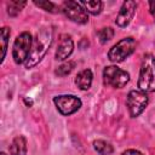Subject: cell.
Segmentation results:
<instances>
[{
	"mask_svg": "<svg viewBox=\"0 0 155 155\" xmlns=\"http://www.w3.org/2000/svg\"><path fill=\"white\" fill-rule=\"evenodd\" d=\"M52 40H53V31L50 27H44L36 33L33 40L30 53L25 62V68L29 69V68L35 67L44 58L48 47L52 44Z\"/></svg>",
	"mask_w": 155,
	"mask_h": 155,
	"instance_id": "cell-1",
	"label": "cell"
},
{
	"mask_svg": "<svg viewBox=\"0 0 155 155\" xmlns=\"http://www.w3.org/2000/svg\"><path fill=\"white\" fill-rule=\"evenodd\" d=\"M31 45H33V39L30 33L28 31H23L16 38L12 48V57L16 64H22L27 62L31 50Z\"/></svg>",
	"mask_w": 155,
	"mask_h": 155,
	"instance_id": "cell-3",
	"label": "cell"
},
{
	"mask_svg": "<svg viewBox=\"0 0 155 155\" xmlns=\"http://www.w3.org/2000/svg\"><path fill=\"white\" fill-rule=\"evenodd\" d=\"M136 7H137V4L134 1H124L122 2V6L117 13V17L115 19V23L117 27L120 28H125L130 24L131 19L133 18V15H134V11H136Z\"/></svg>",
	"mask_w": 155,
	"mask_h": 155,
	"instance_id": "cell-9",
	"label": "cell"
},
{
	"mask_svg": "<svg viewBox=\"0 0 155 155\" xmlns=\"http://www.w3.org/2000/svg\"><path fill=\"white\" fill-rule=\"evenodd\" d=\"M122 155H143V154L136 149H127L122 153Z\"/></svg>",
	"mask_w": 155,
	"mask_h": 155,
	"instance_id": "cell-20",
	"label": "cell"
},
{
	"mask_svg": "<svg viewBox=\"0 0 155 155\" xmlns=\"http://www.w3.org/2000/svg\"><path fill=\"white\" fill-rule=\"evenodd\" d=\"M92 79H93V75H92V71L91 69H84L81 70L78 75H76V79H75V84L76 86L82 90V91H86L91 87L92 85Z\"/></svg>",
	"mask_w": 155,
	"mask_h": 155,
	"instance_id": "cell-11",
	"label": "cell"
},
{
	"mask_svg": "<svg viewBox=\"0 0 155 155\" xmlns=\"http://www.w3.org/2000/svg\"><path fill=\"white\" fill-rule=\"evenodd\" d=\"M114 36V29L110 28V27H105V28H102L99 31H98V38H99V41L102 44H105L108 42L109 40H111Z\"/></svg>",
	"mask_w": 155,
	"mask_h": 155,
	"instance_id": "cell-18",
	"label": "cell"
},
{
	"mask_svg": "<svg viewBox=\"0 0 155 155\" xmlns=\"http://www.w3.org/2000/svg\"><path fill=\"white\" fill-rule=\"evenodd\" d=\"M53 103L56 104L58 111L62 115H71L78 111L81 107V99L73 94H62L56 96L53 98Z\"/></svg>",
	"mask_w": 155,
	"mask_h": 155,
	"instance_id": "cell-8",
	"label": "cell"
},
{
	"mask_svg": "<svg viewBox=\"0 0 155 155\" xmlns=\"http://www.w3.org/2000/svg\"><path fill=\"white\" fill-rule=\"evenodd\" d=\"M93 148L94 150L99 154V155H111L113 151H114V148L113 145L107 142V140H103V139H97L93 142Z\"/></svg>",
	"mask_w": 155,
	"mask_h": 155,
	"instance_id": "cell-13",
	"label": "cell"
},
{
	"mask_svg": "<svg viewBox=\"0 0 155 155\" xmlns=\"http://www.w3.org/2000/svg\"><path fill=\"white\" fill-rule=\"evenodd\" d=\"M81 5L85 7V10L87 12H90L91 15H98L102 11V1L99 0H91V1H81Z\"/></svg>",
	"mask_w": 155,
	"mask_h": 155,
	"instance_id": "cell-14",
	"label": "cell"
},
{
	"mask_svg": "<svg viewBox=\"0 0 155 155\" xmlns=\"http://www.w3.org/2000/svg\"><path fill=\"white\" fill-rule=\"evenodd\" d=\"M11 155H25L27 154V140L23 136H17L13 138L10 145Z\"/></svg>",
	"mask_w": 155,
	"mask_h": 155,
	"instance_id": "cell-12",
	"label": "cell"
},
{
	"mask_svg": "<svg viewBox=\"0 0 155 155\" xmlns=\"http://www.w3.org/2000/svg\"><path fill=\"white\" fill-rule=\"evenodd\" d=\"M34 4L36 6H39V7H41L42 10L47 11V12H51V13L57 12V10H56L57 6L53 2H51V1H34Z\"/></svg>",
	"mask_w": 155,
	"mask_h": 155,
	"instance_id": "cell-19",
	"label": "cell"
},
{
	"mask_svg": "<svg viewBox=\"0 0 155 155\" xmlns=\"http://www.w3.org/2000/svg\"><path fill=\"white\" fill-rule=\"evenodd\" d=\"M103 81L114 88H122L130 81V74L116 65H108L103 70Z\"/></svg>",
	"mask_w": 155,
	"mask_h": 155,
	"instance_id": "cell-5",
	"label": "cell"
},
{
	"mask_svg": "<svg viewBox=\"0 0 155 155\" xmlns=\"http://www.w3.org/2000/svg\"><path fill=\"white\" fill-rule=\"evenodd\" d=\"M24 103H25V105H27V107H31V105H33V99H30V98L25 97V98H24Z\"/></svg>",
	"mask_w": 155,
	"mask_h": 155,
	"instance_id": "cell-22",
	"label": "cell"
},
{
	"mask_svg": "<svg viewBox=\"0 0 155 155\" xmlns=\"http://www.w3.org/2000/svg\"><path fill=\"white\" fill-rule=\"evenodd\" d=\"M138 87L144 92L155 91V58L151 53H145L142 59Z\"/></svg>",
	"mask_w": 155,
	"mask_h": 155,
	"instance_id": "cell-2",
	"label": "cell"
},
{
	"mask_svg": "<svg viewBox=\"0 0 155 155\" xmlns=\"http://www.w3.org/2000/svg\"><path fill=\"white\" fill-rule=\"evenodd\" d=\"M148 103H149V97L147 92L140 91V90L130 91L126 98V105H127L130 116L131 117L139 116L143 113V110L147 108Z\"/></svg>",
	"mask_w": 155,
	"mask_h": 155,
	"instance_id": "cell-6",
	"label": "cell"
},
{
	"mask_svg": "<svg viewBox=\"0 0 155 155\" xmlns=\"http://www.w3.org/2000/svg\"><path fill=\"white\" fill-rule=\"evenodd\" d=\"M134 48H136V40L131 36L124 38L109 50L108 58L114 63H120L125 61L130 54H132Z\"/></svg>",
	"mask_w": 155,
	"mask_h": 155,
	"instance_id": "cell-4",
	"label": "cell"
},
{
	"mask_svg": "<svg viewBox=\"0 0 155 155\" xmlns=\"http://www.w3.org/2000/svg\"><path fill=\"white\" fill-rule=\"evenodd\" d=\"M149 10H150V13L155 12V1H149Z\"/></svg>",
	"mask_w": 155,
	"mask_h": 155,
	"instance_id": "cell-21",
	"label": "cell"
},
{
	"mask_svg": "<svg viewBox=\"0 0 155 155\" xmlns=\"http://www.w3.org/2000/svg\"><path fill=\"white\" fill-rule=\"evenodd\" d=\"M25 4H27L25 1H21V2H19L18 0H12V1H10V2L7 4V8H8L7 12H8V15H10V16H17Z\"/></svg>",
	"mask_w": 155,
	"mask_h": 155,
	"instance_id": "cell-16",
	"label": "cell"
},
{
	"mask_svg": "<svg viewBox=\"0 0 155 155\" xmlns=\"http://www.w3.org/2000/svg\"><path fill=\"white\" fill-rule=\"evenodd\" d=\"M73 50H74V42H73L71 38L64 36L61 40V44H59V46H58V48L56 51V59L57 61L67 59L73 53Z\"/></svg>",
	"mask_w": 155,
	"mask_h": 155,
	"instance_id": "cell-10",
	"label": "cell"
},
{
	"mask_svg": "<svg viewBox=\"0 0 155 155\" xmlns=\"http://www.w3.org/2000/svg\"><path fill=\"white\" fill-rule=\"evenodd\" d=\"M74 67H75V63L73 62V61H68V62H65V63H63L62 65H59L57 69H56V75H58V76H67L68 74H70L71 73V70L74 69Z\"/></svg>",
	"mask_w": 155,
	"mask_h": 155,
	"instance_id": "cell-17",
	"label": "cell"
},
{
	"mask_svg": "<svg viewBox=\"0 0 155 155\" xmlns=\"http://www.w3.org/2000/svg\"><path fill=\"white\" fill-rule=\"evenodd\" d=\"M10 28L7 27H2L1 28V31H0V41H1V62L4 61L5 56H6V50H7V42H8V39H10Z\"/></svg>",
	"mask_w": 155,
	"mask_h": 155,
	"instance_id": "cell-15",
	"label": "cell"
},
{
	"mask_svg": "<svg viewBox=\"0 0 155 155\" xmlns=\"http://www.w3.org/2000/svg\"><path fill=\"white\" fill-rule=\"evenodd\" d=\"M0 155H6V154H5V153H1V154H0Z\"/></svg>",
	"mask_w": 155,
	"mask_h": 155,
	"instance_id": "cell-23",
	"label": "cell"
},
{
	"mask_svg": "<svg viewBox=\"0 0 155 155\" xmlns=\"http://www.w3.org/2000/svg\"><path fill=\"white\" fill-rule=\"evenodd\" d=\"M62 11L63 13L73 22L79 23V24H85L88 22V13L87 11L82 7L81 2L78 1H65L62 5Z\"/></svg>",
	"mask_w": 155,
	"mask_h": 155,
	"instance_id": "cell-7",
	"label": "cell"
}]
</instances>
